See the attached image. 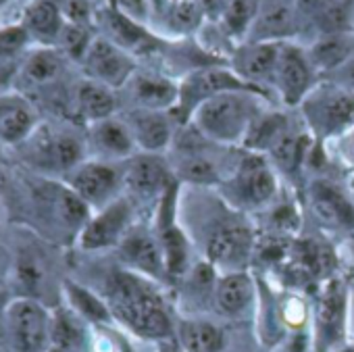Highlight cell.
I'll use <instances>...</instances> for the list:
<instances>
[{"label": "cell", "instance_id": "obj_51", "mask_svg": "<svg viewBox=\"0 0 354 352\" xmlns=\"http://www.w3.org/2000/svg\"><path fill=\"white\" fill-rule=\"evenodd\" d=\"M46 352H63V350H59V348H48Z\"/></svg>", "mask_w": 354, "mask_h": 352}, {"label": "cell", "instance_id": "obj_20", "mask_svg": "<svg viewBox=\"0 0 354 352\" xmlns=\"http://www.w3.org/2000/svg\"><path fill=\"white\" fill-rule=\"evenodd\" d=\"M121 119L129 127L140 152L160 154L169 148L171 138H173L169 113L148 111V109H129Z\"/></svg>", "mask_w": 354, "mask_h": 352}, {"label": "cell", "instance_id": "obj_21", "mask_svg": "<svg viewBox=\"0 0 354 352\" xmlns=\"http://www.w3.org/2000/svg\"><path fill=\"white\" fill-rule=\"evenodd\" d=\"M98 19H100V26L106 32L104 38H109L117 46H121L129 55H144V53L154 50L160 44L158 38L154 34H150L146 28H142L140 21H136L129 15L121 13L113 5H106L98 13Z\"/></svg>", "mask_w": 354, "mask_h": 352}, {"label": "cell", "instance_id": "obj_17", "mask_svg": "<svg viewBox=\"0 0 354 352\" xmlns=\"http://www.w3.org/2000/svg\"><path fill=\"white\" fill-rule=\"evenodd\" d=\"M86 144L92 158L109 163H125L138 150L136 140L121 117H109L98 123H92L88 129Z\"/></svg>", "mask_w": 354, "mask_h": 352}, {"label": "cell", "instance_id": "obj_36", "mask_svg": "<svg viewBox=\"0 0 354 352\" xmlns=\"http://www.w3.org/2000/svg\"><path fill=\"white\" fill-rule=\"evenodd\" d=\"M175 175L182 182H190V184H198V186H213V184L221 182L215 163L211 158L203 156L201 152H188L180 160V165H177Z\"/></svg>", "mask_w": 354, "mask_h": 352}, {"label": "cell", "instance_id": "obj_7", "mask_svg": "<svg viewBox=\"0 0 354 352\" xmlns=\"http://www.w3.org/2000/svg\"><path fill=\"white\" fill-rule=\"evenodd\" d=\"M24 144H30L28 160L32 167L46 178L65 180V175L88 158L86 140L69 131H34Z\"/></svg>", "mask_w": 354, "mask_h": 352}, {"label": "cell", "instance_id": "obj_18", "mask_svg": "<svg viewBox=\"0 0 354 352\" xmlns=\"http://www.w3.org/2000/svg\"><path fill=\"white\" fill-rule=\"evenodd\" d=\"M308 203L315 217L333 230L354 232V201L327 180H317L308 188Z\"/></svg>", "mask_w": 354, "mask_h": 352}, {"label": "cell", "instance_id": "obj_40", "mask_svg": "<svg viewBox=\"0 0 354 352\" xmlns=\"http://www.w3.org/2000/svg\"><path fill=\"white\" fill-rule=\"evenodd\" d=\"M30 40L32 38L28 30L24 28V24L0 28V59L15 61V57L28 48Z\"/></svg>", "mask_w": 354, "mask_h": 352}, {"label": "cell", "instance_id": "obj_24", "mask_svg": "<svg viewBox=\"0 0 354 352\" xmlns=\"http://www.w3.org/2000/svg\"><path fill=\"white\" fill-rule=\"evenodd\" d=\"M36 113L19 96L0 98V146H19L36 131Z\"/></svg>", "mask_w": 354, "mask_h": 352}, {"label": "cell", "instance_id": "obj_49", "mask_svg": "<svg viewBox=\"0 0 354 352\" xmlns=\"http://www.w3.org/2000/svg\"><path fill=\"white\" fill-rule=\"evenodd\" d=\"M348 331L354 335V292L350 294V300H348Z\"/></svg>", "mask_w": 354, "mask_h": 352}, {"label": "cell", "instance_id": "obj_37", "mask_svg": "<svg viewBox=\"0 0 354 352\" xmlns=\"http://www.w3.org/2000/svg\"><path fill=\"white\" fill-rule=\"evenodd\" d=\"M354 0H331V3L313 19V26L319 30V36L342 34L348 30Z\"/></svg>", "mask_w": 354, "mask_h": 352}, {"label": "cell", "instance_id": "obj_28", "mask_svg": "<svg viewBox=\"0 0 354 352\" xmlns=\"http://www.w3.org/2000/svg\"><path fill=\"white\" fill-rule=\"evenodd\" d=\"M21 24L28 30L30 38L38 40L42 46H57L65 19H63L61 9L53 0H34L26 9Z\"/></svg>", "mask_w": 354, "mask_h": 352}, {"label": "cell", "instance_id": "obj_9", "mask_svg": "<svg viewBox=\"0 0 354 352\" xmlns=\"http://www.w3.org/2000/svg\"><path fill=\"white\" fill-rule=\"evenodd\" d=\"M92 213L117 201L123 192V165L86 158L63 180Z\"/></svg>", "mask_w": 354, "mask_h": 352}, {"label": "cell", "instance_id": "obj_31", "mask_svg": "<svg viewBox=\"0 0 354 352\" xmlns=\"http://www.w3.org/2000/svg\"><path fill=\"white\" fill-rule=\"evenodd\" d=\"M86 337V321L82 317H77L67 304L53 308L50 348H59L63 352H82Z\"/></svg>", "mask_w": 354, "mask_h": 352}, {"label": "cell", "instance_id": "obj_11", "mask_svg": "<svg viewBox=\"0 0 354 352\" xmlns=\"http://www.w3.org/2000/svg\"><path fill=\"white\" fill-rule=\"evenodd\" d=\"M348 300L350 296L339 279H329L323 286L315 308V352L339 350V344L344 342V335L348 331Z\"/></svg>", "mask_w": 354, "mask_h": 352}, {"label": "cell", "instance_id": "obj_34", "mask_svg": "<svg viewBox=\"0 0 354 352\" xmlns=\"http://www.w3.org/2000/svg\"><path fill=\"white\" fill-rule=\"evenodd\" d=\"M296 24V11L288 7H273L254 21V40L252 42H281L292 34Z\"/></svg>", "mask_w": 354, "mask_h": 352}, {"label": "cell", "instance_id": "obj_47", "mask_svg": "<svg viewBox=\"0 0 354 352\" xmlns=\"http://www.w3.org/2000/svg\"><path fill=\"white\" fill-rule=\"evenodd\" d=\"M13 75H15V61L0 59V88L9 84Z\"/></svg>", "mask_w": 354, "mask_h": 352}, {"label": "cell", "instance_id": "obj_44", "mask_svg": "<svg viewBox=\"0 0 354 352\" xmlns=\"http://www.w3.org/2000/svg\"><path fill=\"white\" fill-rule=\"evenodd\" d=\"M327 82H333L335 86H339L342 90H346L348 94L354 96V55L339 69H335L331 75H327Z\"/></svg>", "mask_w": 354, "mask_h": 352}, {"label": "cell", "instance_id": "obj_29", "mask_svg": "<svg viewBox=\"0 0 354 352\" xmlns=\"http://www.w3.org/2000/svg\"><path fill=\"white\" fill-rule=\"evenodd\" d=\"M63 296L67 300V306L90 325H109L115 321L113 311L104 300V296L92 292L90 288L73 279L63 281Z\"/></svg>", "mask_w": 354, "mask_h": 352}, {"label": "cell", "instance_id": "obj_30", "mask_svg": "<svg viewBox=\"0 0 354 352\" xmlns=\"http://www.w3.org/2000/svg\"><path fill=\"white\" fill-rule=\"evenodd\" d=\"M63 57L65 55L57 46H40L26 57V61L19 69V77L28 86H34V88L46 86L61 75Z\"/></svg>", "mask_w": 354, "mask_h": 352}, {"label": "cell", "instance_id": "obj_46", "mask_svg": "<svg viewBox=\"0 0 354 352\" xmlns=\"http://www.w3.org/2000/svg\"><path fill=\"white\" fill-rule=\"evenodd\" d=\"M198 3L207 15H221L223 17V13L230 7L232 0H198Z\"/></svg>", "mask_w": 354, "mask_h": 352}, {"label": "cell", "instance_id": "obj_14", "mask_svg": "<svg viewBox=\"0 0 354 352\" xmlns=\"http://www.w3.org/2000/svg\"><path fill=\"white\" fill-rule=\"evenodd\" d=\"M317 71L304 48L283 42L279 61L275 67L273 88L279 92V98L286 106H300V102L317 86Z\"/></svg>", "mask_w": 354, "mask_h": 352}, {"label": "cell", "instance_id": "obj_27", "mask_svg": "<svg viewBox=\"0 0 354 352\" xmlns=\"http://www.w3.org/2000/svg\"><path fill=\"white\" fill-rule=\"evenodd\" d=\"M75 109H77V115L88 125L98 123L109 117H115V113H117L115 90L86 77L75 90Z\"/></svg>", "mask_w": 354, "mask_h": 352}, {"label": "cell", "instance_id": "obj_12", "mask_svg": "<svg viewBox=\"0 0 354 352\" xmlns=\"http://www.w3.org/2000/svg\"><path fill=\"white\" fill-rule=\"evenodd\" d=\"M173 184L175 178L160 154L136 152L129 160L123 163V192L136 205H158Z\"/></svg>", "mask_w": 354, "mask_h": 352}, {"label": "cell", "instance_id": "obj_4", "mask_svg": "<svg viewBox=\"0 0 354 352\" xmlns=\"http://www.w3.org/2000/svg\"><path fill=\"white\" fill-rule=\"evenodd\" d=\"M9 344L15 352H46L50 348L53 308L30 296L9 298L3 308Z\"/></svg>", "mask_w": 354, "mask_h": 352}, {"label": "cell", "instance_id": "obj_5", "mask_svg": "<svg viewBox=\"0 0 354 352\" xmlns=\"http://www.w3.org/2000/svg\"><path fill=\"white\" fill-rule=\"evenodd\" d=\"M308 131L317 138H333L354 123V96L333 82L317 84L300 102Z\"/></svg>", "mask_w": 354, "mask_h": 352}, {"label": "cell", "instance_id": "obj_32", "mask_svg": "<svg viewBox=\"0 0 354 352\" xmlns=\"http://www.w3.org/2000/svg\"><path fill=\"white\" fill-rule=\"evenodd\" d=\"M290 129V121L283 113L277 111H263L250 125L242 146L248 152H257V154H265L269 152L275 142Z\"/></svg>", "mask_w": 354, "mask_h": 352}, {"label": "cell", "instance_id": "obj_55", "mask_svg": "<svg viewBox=\"0 0 354 352\" xmlns=\"http://www.w3.org/2000/svg\"><path fill=\"white\" fill-rule=\"evenodd\" d=\"M0 3H5V0H0Z\"/></svg>", "mask_w": 354, "mask_h": 352}, {"label": "cell", "instance_id": "obj_1", "mask_svg": "<svg viewBox=\"0 0 354 352\" xmlns=\"http://www.w3.org/2000/svg\"><path fill=\"white\" fill-rule=\"evenodd\" d=\"M102 296L115 321L138 337L154 342L175 337V325L152 279L129 269H119L109 275Z\"/></svg>", "mask_w": 354, "mask_h": 352}, {"label": "cell", "instance_id": "obj_53", "mask_svg": "<svg viewBox=\"0 0 354 352\" xmlns=\"http://www.w3.org/2000/svg\"><path fill=\"white\" fill-rule=\"evenodd\" d=\"M0 165H3V152H0Z\"/></svg>", "mask_w": 354, "mask_h": 352}, {"label": "cell", "instance_id": "obj_43", "mask_svg": "<svg viewBox=\"0 0 354 352\" xmlns=\"http://www.w3.org/2000/svg\"><path fill=\"white\" fill-rule=\"evenodd\" d=\"M271 225H273L277 232H283V234L296 232L298 225H300V217H298V213L294 211L292 205H281V207H277V209L273 211V215H271Z\"/></svg>", "mask_w": 354, "mask_h": 352}, {"label": "cell", "instance_id": "obj_54", "mask_svg": "<svg viewBox=\"0 0 354 352\" xmlns=\"http://www.w3.org/2000/svg\"><path fill=\"white\" fill-rule=\"evenodd\" d=\"M352 250H354V236H352Z\"/></svg>", "mask_w": 354, "mask_h": 352}, {"label": "cell", "instance_id": "obj_15", "mask_svg": "<svg viewBox=\"0 0 354 352\" xmlns=\"http://www.w3.org/2000/svg\"><path fill=\"white\" fill-rule=\"evenodd\" d=\"M82 67L88 80L104 84L113 90L125 88L129 80L136 75L133 55H129L127 50H123L104 36L94 38L82 61Z\"/></svg>", "mask_w": 354, "mask_h": 352}, {"label": "cell", "instance_id": "obj_8", "mask_svg": "<svg viewBox=\"0 0 354 352\" xmlns=\"http://www.w3.org/2000/svg\"><path fill=\"white\" fill-rule=\"evenodd\" d=\"M236 90H252L265 94L261 88L250 86L244 82L234 69L227 67H215V65H205L194 71H190L182 84H180V102L171 111L173 117L180 121H190L192 113L207 102L213 96H219L223 92H236Z\"/></svg>", "mask_w": 354, "mask_h": 352}, {"label": "cell", "instance_id": "obj_10", "mask_svg": "<svg viewBox=\"0 0 354 352\" xmlns=\"http://www.w3.org/2000/svg\"><path fill=\"white\" fill-rule=\"evenodd\" d=\"M136 203L129 196H119L111 205L94 211L84 225L75 246L84 252H98L106 248H117L127 232L133 228Z\"/></svg>", "mask_w": 354, "mask_h": 352}, {"label": "cell", "instance_id": "obj_45", "mask_svg": "<svg viewBox=\"0 0 354 352\" xmlns=\"http://www.w3.org/2000/svg\"><path fill=\"white\" fill-rule=\"evenodd\" d=\"M331 3V0H296V17L308 19L313 24V19Z\"/></svg>", "mask_w": 354, "mask_h": 352}, {"label": "cell", "instance_id": "obj_6", "mask_svg": "<svg viewBox=\"0 0 354 352\" xmlns=\"http://www.w3.org/2000/svg\"><path fill=\"white\" fill-rule=\"evenodd\" d=\"M277 194V180L271 165L263 154L248 152L232 180L223 184L225 201L240 211H257L267 207Z\"/></svg>", "mask_w": 354, "mask_h": 352}, {"label": "cell", "instance_id": "obj_39", "mask_svg": "<svg viewBox=\"0 0 354 352\" xmlns=\"http://www.w3.org/2000/svg\"><path fill=\"white\" fill-rule=\"evenodd\" d=\"M203 7L198 0H177L169 9V19L171 26L180 32H192L201 26L203 21Z\"/></svg>", "mask_w": 354, "mask_h": 352}, {"label": "cell", "instance_id": "obj_19", "mask_svg": "<svg viewBox=\"0 0 354 352\" xmlns=\"http://www.w3.org/2000/svg\"><path fill=\"white\" fill-rule=\"evenodd\" d=\"M283 42H248L234 53L232 69L250 86L263 90V84L273 86L275 67Z\"/></svg>", "mask_w": 354, "mask_h": 352}, {"label": "cell", "instance_id": "obj_25", "mask_svg": "<svg viewBox=\"0 0 354 352\" xmlns=\"http://www.w3.org/2000/svg\"><path fill=\"white\" fill-rule=\"evenodd\" d=\"M306 55L317 71V75H331L354 55V36L348 32L319 36L308 48Z\"/></svg>", "mask_w": 354, "mask_h": 352}, {"label": "cell", "instance_id": "obj_42", "mask_svg": "<svg viewBox=\"0 0 354 352\" xmlns=\"http://www.w3.org/2000/svg\"><path fill=\"white\" fill-rule=\"evenodd\" d=\"M223 26L234 36H240V34H244L248 30V26H250V9H248L246 0H232L230 7L223 13Z\"/></svg>", "mask_w": 354, "mask_h": 352}, {"label": "cell", "instance_id": "obj_2", "mask_svg": "<svg viewBox=\"0 0 354 352\" xmlns=\"http://www.w3.org/2000/svg\"><path fill=\"white\" fill-rule=\"evenodd\" d=\"M28 198L36 228L57 242L75 244L92 215V209L63 180L40 173L38 178L28 180Z\"/></svg>", "mask_w": 354, "mask_h": 352}, {"label": "cell", "instance_id": "obj_26", "mask_svg": "<svg viewBox=\"0 0 354 352\" xmlns=\"http://www.w3.org/2000/svg\"><path fill=\"white\" fill-rule=\"evenodd\" d=\"M175 342L184 352H225V333L207 319H182L175 325Z\"/></svg>", "mask_w": 354, "mask_h": 352}, {"label": "cell", "instance_id": "obj_33", "mask_svg": "<svg viewBox=\"0 0 354 352\" xmlns=\"http://www.w3.org/2000/svg\"><path fill=\"white\" fill-rule=\"evenodd\" d=\"M308 146H310V136L306 131H300V129L290 127L275 142V146L269 150V156H271V160L281 171L296 173L302 167V163H304V156L308 152Z\"/></svg>", "mask_w": 354, "mask_h": 352}, {"label": "cell", "instance_id": "obj_41", "mask_svg": "<svg viewBox=\"0 0 354 352\" xmlns=\"http://www.w3.org/2000/svg\"><path fill=\"white\" fill-rule=\"evenodd\" d=\"M53 3L61 9L63 19L67 24H77V26H92L94 19V9L90 0H53Z\"/></svg>", "mask_w": 354, "mask_h": 352}, {"label": "cell", "instance_id": "obj_22", "mask_svg": "<svg viewBox=\"0 0 354 352\" xmlns=\"http://www.w3.org/2000/svg\"><path fill=\"white\" fill-rule=\"evenodd\" d=\"M213 300L221 315L230 319L244 317L257 300V281L246 269L221 273L213 288Z\"/></svg>", "mask_w": 354, "mask_h": 352}, {"label": "cell", "instance_id": "obj_13", "mask_svg": "<svg viewBox=\"0 0 354 352\" xmlns=\"http://www.w3.org/2000/svg\"><path fill=\"white\" fill-rule=\"evenodd\" d=\"M254 234L242 221H219L207 236V261L221 273L244 271L254 254Z\"/></svg>", "mask_w": 354, "mask_h": 352}, {"label": "cell", "instance_id": "obj_50", "mask_svg": "<svg viewBox=\"0 0 354 352\" xmlns=\"http://www.w3.org/2000/svg\"><path fill=\"white\" fill-rule=\"evenodd\" d=\"M350 196H352V201H354V180L350 182Z\"/></svg>", "mask_w": 354, "mask_h": 352}, {"label": "cell", "instance_id": "obj_38", "mask_svg": "<svg viewBox=\"0 0 354 352\" xmlns=\"http://www.w3.org/2000/svg\"><path fill=\"white\" fill-rule=\"evenodd\" d=\"M92 42H94V36H92L88 26H77V24H67L65 21L63 32L59 36V42H57V48L65 57L82 63Z\"/></svg>", "mask_w": 354, "mask_h": 352}, {"label": "cell", "instance_id": "obj_52", "mask_svg": "<svg viewBox=\"0 0 354 352\" xmlns=\"http://www.w3.org/2000/svg\"><path fill=\"white\" fill-rule=\"evenodd\" d=\"M117 3V0H109V5H115Z\"/></svg>", "mask_w": 354, "mask_h": 352}, {"label": "cell", "instance_id": "obj_48", "mask_svg": "<svg viewBox=\"0 0 354 352\" xmlns=\"http://www.w3.org/2000/svg\"><path fill=\"white\" fill-rule=\"evenodd\" d=\"M11 267H13V263L9 261V257L5 254V250L0 248V281H3L5 275H11Z\"/></svg>", "mask_w": 354, "mask_h": 352}, {"label": "cell", "instance_id": "obj_35", "mask_svg": "<svg viewBox=\"0 0 354 352\" xmlns=\"http://www.w3.org/2000/svg\"><path fill=\"white\" fill-rule=\"evenodd\" d=\"M11 277L15 279L21 292L19 296H30L40 300V292L46 288V271L42 269V263L36 257L21 254L11 267Z\"/></svg>", "mask_w": 354, "mask_h": 352}, {"label": "cell", "instance_id": "obj_16", "mask_svg": "<svg viewBox=\"0 0 354 352\" xmlns=\"http://www.w3.org/2000/svg\"><path fill=\"white\" fill-rule=\"evenodd\" d=\"M117 254L123 263V269H129L152 281H162L167 277L160 240L150 230L131 228L117 246Z\"/></svg>", "mask_w": 354, "mask_h": 352}, {"label": "cell", "instance_id": "obj_3", "mask_svg": "<svg viewBox=\"0 0 354 352\" xmlns=\"http://www.w3.org/2000/svg\"><path fill=\"white\" fill-rule=\"evenodd\" d=\"M265 94L252 90L223 92L203 102L190 117V125L215 144H242L252 121L265 111Z\"/></svg>", "mask_w": 354, "mask_h": 352}, {"label": "cell", "instance_id": "obj_23", "mask_svg": "<svg viewBox=\"0 0 354 352\" xmlns=\"http://www.w3.org/2000/svg\"><path fill=\"white\" fill-rule=\"evenodd\" d=\"M127 88L133 98V109L171 113L177 106V102H180V84H175L162 75L136 71Z\"/></svg>", "mask_w": 354, "mask_h": 352}]
</instances>
